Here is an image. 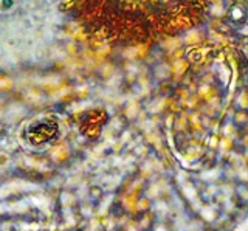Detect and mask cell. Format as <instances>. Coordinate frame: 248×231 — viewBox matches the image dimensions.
Returning <instances> with one entry per match:
<instances>
[{
    "mask_svg": "<svg viewBox=\"0 0 248 231\" xmlns=\"http://www.w3.org/2000/svg\"><path fill=\"white\" fill-rule=\"evenodd\" d=\"M212 0H65L78 24L115 45H144L177 36L203 19Z\"/></svg>",
    "mask_w": 248,
    "mask_h": 231,
    "instance_id": "1",
    "label": "cell"
}]
</instances>
